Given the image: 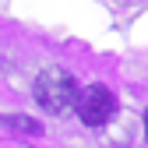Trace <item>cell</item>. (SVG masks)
Here are the masks:
<instances>
[{"instance_id": "7a4b0ae2", "label": "cell", "mask_w": 148, "mask_h": 148, "mask_svg": "<svg viewBox=\"0 0 148 148\" xmlns=\"http://www.w3.org/2000/svg\"><path fill=\"white\" fill-rule=\"evenodd\" d=\"M74 109H78V120L85 127H102L109 116L116 113V95L109 92L106 85H88L78 92V99H74Z\"/></svg>"}, {"instance_id": "6da1fadb", "label": "cell", "mask_w": 148, "mask_h": 148, "mask_svg": "<svg viewBox=\"0 0 148 148\" xmlns=\"http://www.w3.org/2000/svg\"><path fill=\"white\" fill-rule=\"evenodd\" d=\"M74 99H78V85H74V78L64 67L39 71V78H35V102L46 113H53V116L67 113V109H74Z\"/></svg>"}, {"instance_id": "3957f363", "label": "cell", "mask_w": 148, "mask_h": 148, "mask_svg": "<svg viewBox=\"0 0 148 148\" xmlns=\"http://www.w3.org/2000/svg\"><path fill=\"white\" fill-rule=\"evenodd\" d=\"M11 123H18V127H21V131H28V134H42V127L35 123L32 116H11Z\"/></svg>"}, {"instance_id": "277c9868", "label": "cell", "mask_w": 148, "mask_h": 148, "mask_svg": "<svg viewBox=\"0 0 148 148\" xmlns=\"http://www.w3.org/2000/svg\"><path fill=\"white\" fill-rule=\"evenodd\" d=\"M145 138H148V109H145Z\"/></svg>"}]
</instances>
